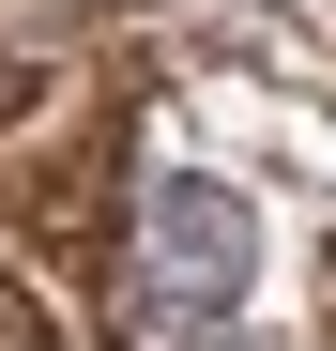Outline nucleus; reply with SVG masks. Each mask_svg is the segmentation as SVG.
<instances>
[{"label": "nucleus", "instance_id": "obj_1", "mask_svg": "<svg viewBox=\"0 0 336 351\" xmlns=\"http://www.w3.org/2000/svg\"><path fill=\"white\" fill-rule=\"evenodd\" d=\"M260 275V214L230 168H153L138 199V260H123V351H230Z\"/></svg>", "mask_w": 336, "mask_h": 351}]
</instances>
